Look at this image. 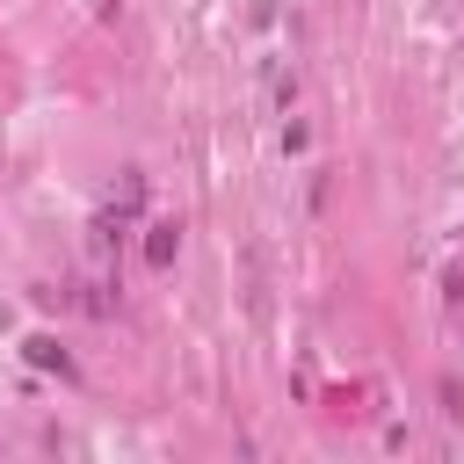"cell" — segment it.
<instances>
[{"instance_id":"obj_1","label":"cell","mask_w":464,"mask_h":464,"mask_svg":"<svg viewBox=\"0 0 464 464\" xmlns=\"http://www.w3.org/2000/svg\"><path fill=\"white\" fill-rule=\"evenodd\" d=\"M22 355H29L36 370H58V377H72V355H65L51 334H29V341H22Z\"/></svg>"},{"instance_id":"obj_2","label":"cell","mask_w":464,"mask_h":464,"mask_svg":"<svg viewBox=\"0 0 464 464\" xmlns=\"http://www.w3.org/2000/svg\"><path fill=\"white\" fill-rule=\"evenodd\" d=\"M174 254H181V232H174V225H152V232H145V261H152V268H174Z\"/></svg>"}]
</instances>
